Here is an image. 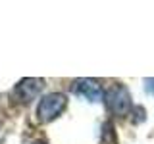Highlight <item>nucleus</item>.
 Returning a JSON list of instances; mask_svg holds the SVG:
<instances>
[{"instance_id":"obj_1","label":"nucleus","mask_w":154,"mask_h":144,"mask_svg":"<svg viewBox=\"0 0 154 144\" xmlns=\"http://www.w3.org/2000/svg\"><path fill=\"white\" fill-rule=\"evenodd\" d=\"M104 102H106L108 112L118 115V117H123V115H127L133 110V98H131V94H129L127 86L122 85V83H116L106 90Z\"/></svg>"},{"instance_id":"obj_2","label":"nucleus","mask_w":154,"mask_h":144,"mask_svg":"<svg viewBox=\"0 0 154 144\" xmlns=\"http://www.w3.org/2000/svg\"><path fill=\"white\" fill-rule=\"evenodd\" d=\"M67 106V96L64 92H48L37 104V119L41 123H50L64 113Z\"/></svg>"},{"instance_id":"obj_3","label":"nucleus","mask_w":154,"mask_h":144,"mask_svg":"<svg viewBox=\"0 0 154 144\" xmlns=\"http://www.w3.org/2000/svg\"><path fill=\"white\" fill-rule=\"evenodd\" d=\"M45 88V79H37V77H25L16 85L14 88V96L21 104H29L41 94V90Z\"/></svg>"},{"instance_id":"obj_4","label":"nucleus","mask_w":154,"mask_h":144,"mask_svg":"<svg viewBox=\"0 0 154 144\" xmlns=\"http://www.w3.org/2000/svg\"><path fill=\"white\" fill-rule=\"evenodd\" d=\"M73 92L77 96H83V98L91 100V102H102L104 100V90L98 85V81L94 79H77L73 83Z\"/></svg>"},{"instance_id":"obj_5","label":"nucleus","mask_w":154,"mask_h":144,"mask_svg":"<svg viewBox=\"0 0 154 144\" xmlns=\"http://www.w3.org/2000/svg\"><path fill=\"white\" fill-rule=\"evenodd\" d=\"M144 90L146 92L154 94V77H150V79H144Z\"/></svg>"},{"instance_id":"obj_6","label":"nucleus","mask_w":154,"mask_h":144,"mask_svg":"<svg viewBox=\"0 0 154 144\" xmlns=\"http://www.w3.org/2000/svg\"><path fill=\"white\" fill-rule=\"evenodd\" d=\"M33 144H46V142H42V140H37V142H33Z\"/></svg>"}]
</instances>
